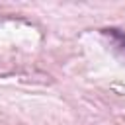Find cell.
<instances>
[{
    "mask_svg": "<svg viewBox=\"0 0 125 125\" xmlns=\"http://www.w3.org/2000/svg\"><path fill=\"white\" fill-rule=\"evenodd\" d=\"M104 35L109 37V41L113 43V47L125 55V33L119 31V29H104Z\"/></svg>",
    "mask_w": 125,
    "mask_h": 125,
    "instance_id": "cell-1",
    "label": "cell"
}]
</instances>
